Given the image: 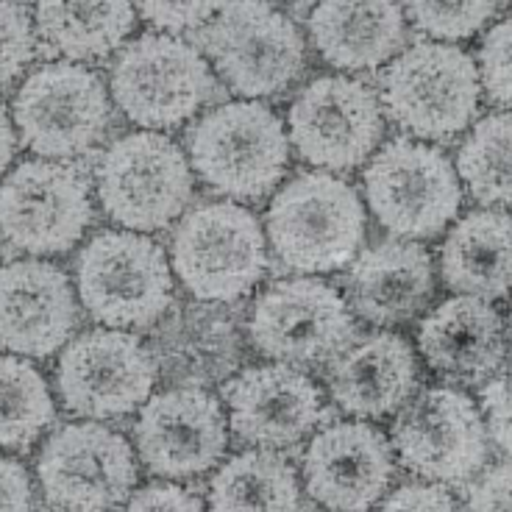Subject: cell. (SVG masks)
Instances as JSON below:
<instances>
[{"mask_svg": "<svg viewBox=\"0 0 512 512\" xmlns=\"http://www.w3.org/2000/svg\"><path fill=\"white\" fill-rule=\"evenodd\" d=\"M109 95L142 131H167L201 112L215 95V76L195 45L156 31L117 53Z\"/></svg>", "mask_w": 512, "mask_h": 512, "instance_id": "cell-8", "label": "cell"}, {"mask_svg": "<svg viewBox=\"0 0 512 512\" xmlns=\"http://www.w3.org/2000/svg\"><path fill=\"white\" fill-rule=\"evenodd\" d=\"M12 120L31 154L67 162L90 154L109 134L112 95L90 67L48 62L20 84Z\"/></svg>", "mask_w": 512, "mask_h": 512, "instance_id": "cell-6", "label": "cell"}, {"mask_svg": "<svg viewBox=\"0 0 512 512\" xmlns=\"http://www.w3.org/2000/svg\"><path fill=\"white\" fill-rule=\"evenodd\" d=\"M98 201L126 231H162L184 215L195 181L187 154L167 134L134 131L103 151Z\"/></svg>", "mask_w": 512, "mask_h": 512, "instance_id": "cell-7", "label": "cell"}, {"mask_svg": "<svg viewBox=\"0 0 512 512\" xmlns=\"http://www.w3.org/2000/svg\"><path fill=\"white\" fill-rule=\"evenodd\" d=\"M401 465L432 485H465L487 462V426L474 398L457 387H429L393 423Z\"/></svg>", "mask_w": 512, "mask_h": 512, "instance_id": "cell-13", "label": "cell"}, {"mask_svg": "<svg viewBox=\"0 0 512 512\" xmlns=\"http://www.w3.org/2000/svg\"><path fill=\"white\" fill-rule=\"evenodd\" d=\"M190 167L209 190L231 201H259L279 187L290 165L282 117L259 101L209 109L187 134Z\"/></svg>", "mask_w": 512, "mask_h": 512, "instance_id": "cell-2", "label": "cell"}, {"mask_svg": "<svg viewBox=\"0 0 512 512\" xmlns=\"http://www.w3.org/2000/svg\"><path fill=\"white\" fill-rule=\"evenodd\" d=\"M298 156L323 173H348L373 156L384 134L379 95L348 76L309 81L287 115Z\"/></svg>", "mask_w": 512, "mask_h": 512, "instance_id": "cell-16", "label": "cell"}, {"mask_svg": "<svg viewBox=\"0 0 512 512\" xmlns=\"http://www.w3.org/2000/svg\"><path fill=\"white\" fill-rule=\"evenodd\" d=\"M265 229L287 270L334 273L357 259L365 240V204L346 179L301 170L273 195Z\"/></svg>", "mask_w": 512, "mask_h": 512, "instance_id": "cell-1", "label": "cell"}, {"mask_svg": "<svg viewBox=\"0 0 512 512\" xmlns=\"http://www.w3.org/2000/svg\"><path fill=\"white\" fill-rule=\"evenodd\" d=\"M123 512H206L201 499L190 493L187 487L170 485V482H162V485H145L142 490H137L128 504L123 507Z\"/></svg>", "mask_w": 512, "mask_h": 512, "instance_id": "cell-37", "label": "cell"}, {"mask_svg": "<svg viewBox=\"0 0 512 512\" xmlns=\"http://www.w3.org/2000/svg\"><path fill=\"white\" fill-rule=\"evenodd\" d=\"M499 14V3H410L404 6V17L421 34H429L432 42L440 39L457 42V39L474 37L490 17Z\"/></svg>", "mask_w": 512, "mask_h": 512, "instance_id": "cell-30", "label": "cell"}, {"mask_svg": "<svg viewBox=\"0 0 512 512\" xmlns=\"http://www.w3.org/2000/svg\"><path fill=\"white\" fill-rule=\"evenodd\" d=\"M379 512H462L457 507L454 496L448 493L446 487L440 485H421V482H412V485H401L393 490Z\"/></svg>", "mask_w": 512, "mask_h": 512, "instance_id": "cell-36", "label": "cell"}, {"mask_svg": "<svg viewBox=\"0 0 512 512\" xmlns=\"http://www.w3.org/2000/svg\"><path fill=\"white\" fill-rule=\"evenodd\" d=\"M170 268L201 301H237L268 270L265 229L254 212L234 201L192 206L173 231Z\"/></svg>", "mask_w": 512, "mask_h": 512, "instance_id": "cell-5", "label": "cell"}, {"mask_svg": "<svg viewBox=\"0 0 512 512\" xmlns=\"http://www.w3.org/2000/svg\"><path fill=\"white\" fill-rule=\"evenodd\" d=\"M393 476L396 451L365 421L332 423L304 451V487L329 512H368Z\"/></svg>", "mask_w": 512, "mask_h": 512, "instance_id": "cell-18", "label": "cell"}, {"mask_svg": "<svg viewBox=\"0 0 512 512\" xmlns=\"http://www.w3.org/2000/svg\"><path fill=\"white\" fill-rule=\"evenodd\" d=\"M373 218L398 240H429L457 218L462 184L443 151L412 137L382 145L362 173Z\"/></svg>", "mask_w": 512, "mask_h": 512, "instance_id": "cell-10", "label": "cell"}, {"mask_svg": "<svg viewBox=\"0 0 512 512\" xmlns=\"http://www.w3.org/2000/svg\"><path fill=\"white\" fill-rule=\"evenodd\" d=\"M229 426L243 443L287 448L301 443L323 418L320 387L293 365H254L223 387Z\"/></svg>", "mask_w": 512, "mask_h": 512, "instance_id": "cell-19", "label": "cell"}, {"mask_svg": "<svg viewBox=\"0 0 512 512\" xmlns=\"http://www.w3.org/2000/svg\"><path fill=\"white\" fill-rule=\"evenodd\" d=\"M415 387L418 357L401 334H371L329 365L334 404L354 418H387L410 401Z\"/></svg>", "mask_w": 512, "mask_h": 512, "instance_id": "cell-23", "label": "cell"}, {"mask_svg": "<svg viewBox=\"0 0 512 512\" xmlns=\"http://www.w3.org/2000/svg\"><path fill=\"white\" fill-rule=\"evenodd\" d=\"M81 307L106 329H148L173 307V268L162 245L137 231H98L78 251Z\"/></svg>", "mask_w": 512, "mask_h": 512, "instance_id": "cell-4", "label": "cell"}, {"mask_svg": "<svg viewBox=\"0 0 512 512\" xmlns=\"http://www.w3.org/2000/svg\"><path fill=\"white\" fill-rule=\"evenodd\" d=\"M418 348L440 376L479 384L507 357V326L490 301L454 295L423 318Z\"/></svg>", "mask_w": 512, "mask_h": 512, "instance_id": "cell-22", "label": "cell"}, {"mask_svg": "<svg viewBox=\"0 0 512 512\" xmlns=\"http://www.w3.org/2000/svg\"><path fill=\"white\" fill-rule=\"evenodd\" d=\"M226 415L201 387H173L145 401L134 440L142 465L154 476L192 479L212 471L226 454Z\"/></svg>", "mask_w": 512, "mask_h": 512, "instance_id": "cell-17", "label": "cell"}, {"mask_svg": "<svg viewBox=\"0 0 512 512\" xmlns=\"http://www.w3.org/2000/svg\"><path fill=\"white\" fill-rule=\"evenodd\" d=\"M348 307L373 326L418 318L435 295V265L423 245L382 240L348 265Z\"/></svg>", "mask_w": 512, "mask_h": 512, "instance_id": "cell-21", "label": "cell"}, {"mask_svg": "<svg viewBox=\"0 0 512 512\" xmlns=\"http://www.w3.org/2000/svg\"><path fill=\"white\" fill-rule=\"evenodd\" d=\"M90 223V181L70 162L28 159L0 181V234L31 259L67 254Z\"/></svg>", "mask_w": 512, "mask_h": 512, "instance_id": "cell-12", "label": "cell"}, {"mask_svg": "<svg viewBox=\"0 0 512 512\" xmlns=\"http://www.w3.org/2000/svg\"><path fill=\"white\" fill-rule=\"evenodd\" d=\"M37 53L31 9L20 3H0V87H9Z\"/></svg>", "mask_w": 512, "mask_h": 512, "instance_id": "cell-31", "label": "cell"}, {"mask_svg": "<svg viewBox=\"0 0 512 512\" xmlns=\"http://www.w3.org/2000/svg\"><path fill=\"white\" fill-rule=\"evenodd\" d=\"M465 512H512V460L487 468L468 487Z\"/></svg>", "mask_w": 512, "mask_h": 512, "instance_id": "cell-35", "label": "cell"}, {"mask_svg": "<svg viewBox=\"0 0 512 512\" xmlns=\"http://www.w3.org/2000/svg\"><path fill=\"white\" fill-rule=\"evenodd\" d=\"M457 176L482 206H512V112H493L471 128Z\"/></svg>", "mask_w": 512, "mask_h": 512, "instance_id": "cell-29", "label": "cell"}, {"mask_svg": "<svg viewBox=\"0 0 512 512\" xmlns=\"http://www.w3.org/2000/svg\"><path fill=\"white\" fill-rule=\"evenodd\" d=\"M510 329H512V318H510Z\"/></svg>", "mask_w": 512, "mask_h": 512, "instance_id": "cell-40", "label": "cell"}, {"mask_svg": "<svg viewBox=\"0 0 512 512\" xmlns=\"http://www.w3.org/2000/svg\"><path fill=\"white\" fill-rule=\"evenodd\" d=\"M53 418L56 404L34 362L0 354V448L28 451Z\"/></svg>", "mask_w": 512, "mask_h": 512, "instance_id": "cell-28", "label": "cell"}, {"mask_svg": "<svg viewBox=\"0 0 512 512\" xmlns=\"http://www.w3.org/2000/svg\"><path fill=\"white\" fill-rule=\"evenodd\" d=\"M14 156H17V128H14L9 109L0 103V179L12 167Z\"/></svg>", "mask_w": 512, "mask_h": 512, "instance_id": "cell-39", "label": "cell"}, {"mask_svg": "<svg viewBox=\"0 0 512 512\" xmlns=\"http://www.w3.org/2000/svg\"><path fill=\"white\" fill-rule=\"evenodd\" d=\"M31 14L45 51L73 64L106 59L137 26L128 3H39Z\"/></svg>", "mask_w": 512, "mask_h": 512, "instance_id": "cell-26", "label": "cell"}, {"mask_svg": "<svg viewBox=\"0 0 512 512\" xmlns=\"http://www.w3.org/2000/svg\"><path fill=\"white\" fill-rule=\"evenodd\" d=\"M479 81L490 101L512 112V17L496 23L482 39Z\"/></svg>", "mask_w": 512, "mask_h": 512, "instance_id": "cell-32", "label": "cell"}, {"mask_svg": "<svg viewBox=\"0 0 512 512\" xmlns=\"http://www.w3.org/2000/svg\"><path fill=\"white\" fill-rule=\"evenodd\" d=\"M218 12V3H142L137 14L159 34H181L187 28L206 26Z\"/></svg>", "mask_w": 512, "mask_h": 512, "instance_id": "cell-34", "label": "cell"}, {"mask_svg": "<svg viewBox=\"0 0 512 512\" xmlns=\"http://www.w3.org/2000/svg\"><path fill=\"white\" fill-rule=\"evenodd\" d=\"M201 48L229 90L254 101L284 92L307 67V45L298 26L262 0L218 6L201 28Z\"/></svg>", "mask_w": 512, "mask_h": 512, "instance_id": "cell-9", "label": "cell"}, {"mask_svg": "<svg viewBox=\"0 0 512 512\" xmlns=\"http://www.w3.org/2000/svg\"><path fill=\"white\" fill-rule=\"evenodd\" d=\"M309 39L323 62L346 73L376 70L390 62L404 39L407 17L396 3L329 0L309 12Z\"/></svg>", "mask_w": 512, "mask_h": 512, "instance_id": "cell-24", "label": "cell"}, {"mask_svg": "<svg viewBox=\"0 0 512 512\" xmlns=\"http://www.w3.org/2000/svg\"><path fill=\"white\" fill-rule=\"evenodd\" d=\"M209 512H301L295 468L268 448L234 454L212 476Z\"/></svg>", "mask_w": 512, "mask_h": 512, "instance_id": "cell-27", "label": "cell"}, {"mask_svg": "<svg viewBox=\"0 0 512 512\" xmlns=\"http://www.w3.org/2000/svg\"><path fill=\"white\" fill-rule=\"evenodd\" d=\"M76 320V293L62 268L42 259L0 265V348L14 357H51L67 346Z\"/></svg>", "mask_w": 512, "mask_h": 512, "instance_id": "cell-20", "label": "cell"}, {"mask_svg": "<svg viewBox=\"0 0 512 512\" xmlns=\"http://www.w3.org/2000/svg\"><path fill=\"white\" fill-rule=\"evenodd\" d=\"M248 337L259 354L293 368L332 365L357 340V320L332 284L298 276L256 298Z\"/></svg>", "mask_w": 512, "mask_h": 512, "instance_id": "cell-11", "label": "cell"}, {"mask_svg": "<svg viewBox=\"0 0 512 512\" xmlns=\"http://www.w3.org/2000/svg\"><path fill=\"white\" fill-rule=\"evenodd\" d=\"M479 67L457 45L415 42L398 53L379 84L382 112L415 140L448 142L479 112Z\"/></svg>", "mask_w": 512, "mask_h": 512, "instance_id": "cell-3", "label": "cell"}, {"mask_svg": "<svg viewBox=\"0 0 512 512\" xmlns=\"http://www.w3.org/2000/svg\"><path fill=\"white\" fill-rule=\"evenodd\" d=\"M37 476L53 510L112 512L137 485V460L126 437L103 423H67L45 440Z\"/></svg>", "mask_w": 512, "mask_h": 512, "instance_id": "cell-15", "label": "cell"}, {"mask_svg": "<svg viewBox=\"0 0 512 512\" xmlns=\"http://www.w3.org/2000/svg\"><path fill=\"white\" fill-rule=\"evenodd\" d=\"M440 273L448 290L496 301L512 293V215L474 209L454 223L440 248Z\"/></svg>", "mask_w": 512, "mask_h": 512, "instance_id": "cell-25", "label": "cell"}, {"mask_svg": "<svg viewBox=\"0 0 512 512\" xmlns=\"http://www.w3.org/2000/svg\"><path fill=\"white\" fill-rule=\"evenodd\" d=\"M156 384V362L140 337L120 329H90L64 346L56 390L64 410L106 421L142 410Z\"/></svg>", "mask_w": 512, "mask_h": 512, "instance_id": "cell-14", "label": "cell"}, {"mask_svg": "<svg viewBox=\"0 0 512 512\" xmlns=\"http://www.w3.org/2000/svg\"><path fill=\"white\" fill-rule=\"evenodd\" d=\"M482 418L493 443L504 454H512V371L482 387Z\"/></svg>", "mask_w": 512, "mask_h": 512, "instance_id": "cell-33", "label": "cell"}, {"mask_svg": "<svg viewBox=\"0 0 512 512\" xmlns=\"http://www.w3.org/2000/svg\"><path fill=\"white\" fill-rule=\"evenodd\" d=\"M0 512H34L31 476L9 457H0Z\"/></svg>", "mask_w": 512, "mask_h": 512, "instance_id": "cell-38", "label": "cell"}]
</instances>
